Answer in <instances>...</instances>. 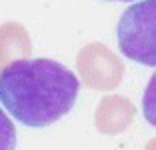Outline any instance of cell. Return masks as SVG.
Here are the masks:
<instances>
[{"label":"cell","mask_w":156,"mask_h":150,"mask_svg":"<svg viewBox=\"0 0 156 150\" xmlns=\"http://www.w3.org/2000/svg\"><path fill=\"white\" fill-rule=\"evenodd\" d=\"M80 82L50 58L16 60L0 72V102L24 126L44 128L72 110Z\"/></svg>","instance_id":"obj_1"},{"label":"cell","mask_w":156,"mask_h":150,"mask_svg":"<svg viewBox=\"0 0 156 150\" xmlns=\"http://www.w3.org/2000/svg\"><path fill=\"white\" fill-rule=\"evenodd\" d=\"M154 16L156 0H140L122 14L118 22V46L122 54L150 68L156 64Z\"/></svg>","instance_id":"obj_2"},{"label":"cell","mask_w":156,"mask_h":150,"mask_svg":"<svg viewBox=\"0 0 156 150\" xmlns=\"http://www.w3.org/2000/svg\"><path fill=\"white\" fill-rule=\"evenodd\" d=\"M0 150H16V128L0 108Z\"/></svg>","instance_id":"obj_3"},{"label":"cell","mask_w":156,"mask_h":150,"mask_svg":"<svg viewBox=\"0 0 156 150\" xmlns=\"http://www.w3.org/2000/svg\"><path fill=\"white\" fill-rule=\"evenodd\" d=\"M120 2H130V0H120Z\"/></svg>","instance_id":"obj_4"}]
</instances>
